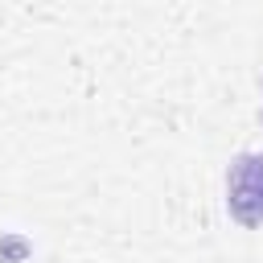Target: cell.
Wrapping results in <instances>:
<instances>
[{"label":"cell","instance_id":"1","mask_svg":"<svg viewBox=\"0 0 263 263\" xmlns=\"http://www.w3.org/2000/svg\"><path fill=\"white\" fill-rule=\"evenodd\" d=\"M226 210L242 230L263 226V152H238L226 168Z\"/></svg>","mask_w":263,"mask_h":263}]
</instances>
